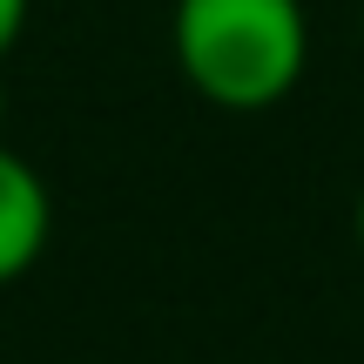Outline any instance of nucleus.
<instances>
[{"mask_svg":"<svg viewBox=\"0 0 364 364\" xmlns=\"http://www.w3.org/2000/svg\"><path fill=\"white\" fill-rule=\"evenodd\" d=\"M176 75L216 108H270L304 81L311 14L304 0H176Z\"/></svg>","mask_w":364,"mask_h":364,"instance_id":"nucleus-1","label":"nucleus"},{"mask_svg":"<svg viewBox=\"0 0 364 364\" xmlns=\"http://www.w3.org/2000/svg\"><path fill=\"white\" fill-rule=\"evenodd\" d=\"M54 230V203H48V182L27 156H14L0 142V284H14L21 270H34L41 250H48Z\"/></svg>","mask_w":364,"mask_h":364,"instance_id":"nucleus-2","label":"nucleus"},{"mask_svg":"<svg viewBox=\"0 0 364 364\" xmlns=\"http://www.w3.org/2000/svg\"><path fill=\"white\" fill-rule=\"evenodd\" d=\"M21 27H27V0H0V54L21 41Z\"/></svg>","mask_w":364,"mask_h":364,"instance_id":"nucleus-3","label":"nucleus"},{"mask_svg":"<svg viewBox=\"0 0 364 364\" xmlns=\"http://www.w3.org/2000/svg\"><path fill=\"white\" fill-rule=\"evenodd\" d=\"M358 250H364V189H358Z\"/></svg>","mask_w":364,"mask_h":364,"instance_id":"nucleus-4","label":"nucleus"},{"mask_svg":"<svg viewBox=\"0 0 364 364\" xmlns=\"http://www.w3.org/2000/svg\"><path fill=\"white\" fill-rule=\"evenodd\" d=\"M0 129H7V81H0Z\"/></svg>","mask_w":364,"mask_h":364,"instance_id":"nucleus-5","label":"nucleus"}]
</instances>
